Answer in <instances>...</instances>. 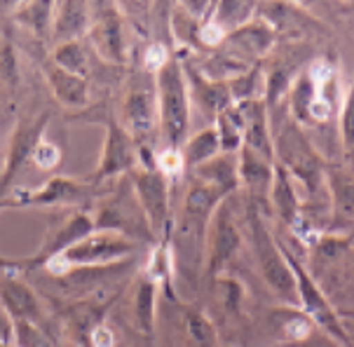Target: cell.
Returning a JSON list of instances; mask_svg holds the SVG:
<instances>
[{
	"mask_svg": "<svg viewBox=\"0 0 354 347\" xmlns=\"http://www.w3.org/2000/svg\"><path fill=\"white\" fill-rule=\"evenodd\" d=\"M331 193H333V207L340 218L354 216V181L343 171L331 174Z\"/></svg>",
	"mask_w": 354,
	"mask_h": 347,
	"instance_id": "83f0119b",
	"label": "cell"
},
{
	"mask_svg": "<svg viewBox=\"0 0 354 347\" xmlns=\"http://www.w3.org/2000/svg\"><path fill=\"white\" fill-rule=\"evenodd\" d=\"M136 167H139V146L124 131L120 120L108 118L104 148H101V158L97 169L92 174V181L104 183L118 176H129Z\"/></svg>",
	"mask_w": 354,
	"mask_h": 347,
	"instance_id": "ba28073f",
	"label": "cell"
},
{
	"mask_svg": "<svg viewBox=\"0 0 354 347\" xmlns=\"http://www.w3.org/2000/svg\"><path fill=\"white\" fill-rule=\"evenodd\" d=\"M45 80L52 89V97L71 111H80L89 106V82L87 77L66 73L52 62L45 64Z\"/></svg>",
	"mask_w": 354,
	"mask_h": 347,
	"instance_id": "ac0fdd59",
	"label": "cell"
},
{
	"mask_svg": "<svg viewBox=\"0 0 354 347\" xmlns=\"http://www.w3.org/2000/svg\"><path fill=\"white\" fill-rule=\"evenodd\" d=\"M47 124H50V115H47V113L33 120H19V122H17L15 134H12V141H10L8 162H5L3 171H0V200H5V193L10 190L17 174L33 160V151L38 148V143L43 141Z\"/></svg>",
	"mask_w": 354,
	"mask_h": 347,
	"instance_id": "9c48e42d",
	"label": "cell"
},
{
	"mask_svg": "<svg viewBox=\"0 0 354 347\" xmlns=\"http://www.w3.org/2000/svg\"><path fill=\"white\" fill-rule=\"evenodd\" d=\"M120 124L139 148H148L146 143L158 134L160 106L153 73L141 71V75L127 87V94L122 99V120H120Z\"/></svg>",
	"mask_w": 354,
	"mask_h": 347,
	"instance_id": "277c9868",
	"label": "cell"
},
{
	"mask_svg": "<svg viewBox=\"0 0 354 347\" xmlns=\"http://www.w3.org/2000/svg\"><path fill=\"white\" fill-rule=\"evenodd\" d=\"M54 66H59L66 73H73L77 77L89 75V47L85 40H71L64 45H54L52 59Z\"/></svg>",
	"mask_w": 354,
	"mask_h": 347,
	"instance_id": "603a6c76",
	"label": "cell"
},
{
	"mask_svg": "<svg viewBox=\"0 0 354 347\" xmlns=\"http://www.w3.org/2000/svg\"><path fill=\"white\" fill-rule=\"evenodd\" d=\"M254 12H256L254 3H214V15L209 17L227 35L237 31V28H242L244 24H249Z\"/></svg>",
	"mask_w": 354,
	"mask_h": 347,
	"instance_id": "484cf974",
	"label": "cell"
},
{
	"mask_svg": "<svg viewBox=\"0 0 354 347\" xmlns=\"http://www.w3.org/2000/svg\"><path fill=\"white\" fill-rule=\"evenodd\" d=\"M239 111H242V122H244V148L261 155L268 162H274V148L268 129L266 104L258 99L244 101V104H239Z\"/></svg>",
	"mask_w": 354,
	"mask_h": 347,
	"instance_id": "e0dca14e",
	"label": "cell"
},
{
	"mask_svg": "<svg viewBox=\"0 0 354 347\" xmlns=\"http://www.w3.org/2000/svg\"><path fill=\"white\" fill-rule=\"evenodd\" d=\"M281 254H284V259H286V263H289L293 277H296L298 296L303 298V305H305V310L310 312L312 319H317L324 328H328V331H331L333 336H338L340 340H347V336L343 333V326H340V321H338V317L333 315V310L328 308L326 301H324L322 291L317 289L315 282H312V279L308 277V272L303 270L301 263L293 259V256L286 249H281Z\"/></svg>",
	"mask_w": 354,
	"mask_h": 347,
	"instance_id": "7c38bea8",
	"label": "cell"
},
{
	"mask_svg": "<svg viewBox=\"0 0 354 347\" xmlns=\"http://www.w3.org/2000/svg\"><path fill=\"white\" fill-rule=\"evenodd\" d=\"M12 336H15V321H12V317L8 315V310L0 305V343H8Z\"/></svg>",
	"mask_w": 354,
	"mask_h": 347,
	"instance_id": "836d02e7",
	"label": "cell"
},
{
	"mask_svg": "<svg viewBox=\"0 0 354 347\" xmlns=\"http://www.w3.org/2000/svg\"><path fill=\"white\" fill-rule=\"evenodd\" d=\"M251 223H254V244H256L258 261H261L266 279L279 296H286V298L293 296V291H296V277H293L281 249H277V244L270 237V232L266 225H263V221L258 218V214H254Z\"/></svg>",
	"mask_w": 354,
	"mask_h": 347,
	"instance_id": "8fae6325",
	"label": "cell"
},
{
	"mask_svg": "<svg viewBox=\"0 0 354 347\" xmlns=\"http://www.w3.org/2000/svg\"><path fill=\"white\" fill-rule=\"evenodd\" d=\"M0 305L8 310L15 324H40L43 319V305L28 284L19 282L17 277H5L0 284Z\"/></svg>",
	"mask_w": 354,
	"mask_h": 347,
	"instance_id": "4fadbf2b",
	"label": "cell"
},
{
	"mask_svg": "<svg viewBox=\"0 0 354 347\" xmlns=\"http://www.w3.org/2000/svg\"><path fill=\"white\" fill-rule=\"evenodd\" d=\"M188 333L202 345L212 340V326L202 315H188Z\"/></svg>",
	"mask_w": 354,
	"mask_h": 347,
	"instance_id": "1f68e13d",
	"label": "cell"
},
{
	"mask_svg": "<svg viewBox=\"0 0 354 347\" xmlns=\"http://www.w3.org/2000/svg\"><path fill=\"white\" fill-rule=\"evenodd\" d=\"M89 21H92V3H77V0L54 3L50 38L57 45L71 43V40H82L87 38Z\"/></svg>",
	"mask_w": 354,
	"mask_h": 347,
	"instance_id": "5bb4252c",
	"label": "cell"
},
{
	"mask_svg": "<svg viewBox=\"0 0 354 347\" xmlns=\"http://www.w3.org/2000/svg\"><path fill=\"white\" fill-rule=\"evenodd\" d=\"M136 242L129 235H122L118 230H94L92 235L80 239L64 254L47 263V272L57 274V277H66L73 268H94V265H108L115 263L118 259L134 254Z\"/></svg>",
	"mask_w": 354,
	"mask_h": 347,
	"instance_id": "3957f363",
	"label": "cell"
},
{
	"mask_svg": "<svg viewBox=\"0 0 354 347\" xmlns=\"http://www.w3.org/2000/svg\"><path fill=\"white\" fill-rule=\"evenodd\" d=\"M160 106V134L167 151H181L190 129V92L185 82L183 62L171 57L155 73Z\"/></svg>",
	"mask_w": 354,
	"mask_h": 347,
	"instance_id": "6da1fadb",
	"label": "cell"
},
{
	"mask_svg": "<svg viewBox=\"0 0 354 347\" xmlns=\"http://www.w3.org/2000/svg\"><path fill=\"white\" fill-rule=\"evenodd\" d=\"M87 43L106 64L122 66L127 62V33H124V12L120 3H92Z\"/></svg>",
	"mask_w": 354,
	"mask_h": 347,
	"instance_id": "5b68a950",
	"label": "cell"
},
{
	"mask_svg": "<svg viewBox=\"0 0 354 347\" xmlns=\"http://www.w3.org/2000/svg\"><path fill=\"white\" fill-rule=\"evenodd\" d=\"M87 197V188L82 183L66 176H52L35 190H17L12 197L0 200V207H64L77 205Z\"/></svg>",
	"mask_w": 354,
	"mask_h": 347,
	"instance_id": "30bf717a",
	"label": "cell"
},
{
	"mask_svg": "<svg viewBox=\"0 0 354 347\" xmlns=\"http://www.w3.org/2000/svg\"><path fill=\"white\" fill-rule=\"evenodd\" d=\"M270 202L277 209V214L286 223H293L298 214V202L296 193H293L291 176L279 162H274L272 167V188H270Z\"/></svg>",
	"mask_w": 354,
	"mask_h": 347,
	"instance_id": "7402d4cb",
	"label": "cell"
},
{
	"mask_svg": "<svg viewBox=\"0 0 354 347\" xmlns=\"http://www.w3.org/2000/svg\"><path fill=\"white\" fill-rule=\"evenodd\" d=\"M183 73H185V82H188V92H193L195 101L200 104V109L204 113L218 118L225 109H230L235 104L230 92V82L209 80L200 68H193V66L185 62H183Z\"/></svg>",
	"mask_w": 354,
	"mask_h": 347,
	"instance_id": "9a60e30c",
	"label": "cell"
},
{
	"mask_svg": "<svg viewBox=\"0 0 354 347\" xmlns=\"http://www.w3.org/2000/svg\"><path fill=\"white\" fill-rule=\"evenodd\" d=\"M274 160L289 171V176L293 174L298 181L308 185L312 193L322 185V162L305 134L298 129V124L286 122L281 127L277 134V146H274Z\"/></svg>",
	"mask_w": 354,
	"mask_h": 347,
	"instance_id": "8992f818",
	"label": "cell"
},
{
	"mask_svg": "<svg viewBox=\"0 0 354 347\" xmlns=\"http://www.w3.org/2000/svg\"><path fill=\"white\" fill-rule=\"evenodd\" d=\"M134 317L136 324L143 333L151 336L153 326H155V282L151 277H143V282H139L134 293Z\"/></svg>",
	"mask_w": 354,
	"mask_h": 347,
	"instance_id": "4316f807",
	"label": "cell"
},
{
	"mask_svg": "<svg viewBox=\"0 0 354 347\" xmlns=\"http://www.w3.org/2000/svg\"><path fill=\"white\" fill-rule=\"evenodd\" d=\"M296 347H331V345L324 343V340H310V338H305V340H301V343H296Z\"/></svg>",
	"mask_w": 354,
	"mask_h": 347,
	"instance_id": "e575fe53",
	"label": "cell"
},
{
	"mask_svg": "<svg viewBox=\"0 0 354 347\" xmlns=\"http://www.w3.org/2000/svg\"><path fill=\"white\" fill-rule=\"evenodd\" d=\"M272 40H274V31L266 21H249L242 28L225 35V43L232 50H239L244 57H263L270 50Z\"/></svg>",
	"mask_w": 354,
	"mask_h": 347,
	"instance_id": "ffe728a7",
	"label": "cell"
},
{
	"mask_svg": "<svg viewBox=\"0 0 354 347\" xmlns=\"http://www.w3.org/2000/svg\"><path fill=\"white\" fill-rule=\"evenodd\" d=\"M221 153V141H218V131L216 127L202 129L200 134L188 136V141L183 143L181 148V158H183V167L188 169H197V167L212 162L214 158H218Z\"/></svg>",
	"mask_w": 354,
	"mask_h": 347,
	"instance_id": "44dd1931",
	"label": "cell"
},
{
	"mask_svg": "<svg viewBox=\"0 0 354 347\" xmlns=\"http://www.w3.org/2000/svg\"><path fill=\"white\" fill-rule=\"evenodd\" d=\"M209 232H212V259H209V263H212V270L216 272L235 256L239 247V232L235 218H232V209L225 200L216 207Z\"/></svg>",
	"mask_w": 354,
	"mask_h": 347,
	"instance_id": "2e32d148",
	"label": "cell"
},
{
	"mask_svg": "<svg viewBox=\"0 0 354 347\" xmlns=\"http://www.w3.org/2000/svg\"><path fill=\"white\" fill-rule=\"evenodd\" d=\"M171 59V55L167 52V47L162 43H153L148 45L146 55H143V71H148V73H158V71L165 66L167 62Z\"/></svg>",
	"mask_w": 354,
	"mask_h": 347,
	"instance_id": "4dcf8cb0",
	"label": "cell"
},
{
	"mask_svg": "<svg viewBox=\"0 0 354 347\" xmlns=\"http://www.w3.org/2000/svg\"><path fill=\"white\" fill-rule=\"evenodd\" d=\"M89 340H92V347H115V333L106 324L94 326L89 331Z\"/></svg>",
	"mask_w": 354,
	"mask_h": 347,
	"instance_id": "d6a6232c",
	"label": "cell"
},
{
	"mask_svg": "<svg viewBox=\"0 0 354 347\" xmlns=\"http://www.w3.org/2000/svg\"><path fill=\"white\" fill-rule=\"evenodd\" d=\"M54 3H19L15 5V19L26 26L35 38H50L52 35Z\"/></svg>",
	"mask_w": 354,
	"mask_h": 347,
	"instance_id": "cb8c5ba5",
	"label": "cell"
},
{
	"mask_svg": "<svg viewBox=\"0 0 354 347\" xmlns=\"http://www.w3.org/2000/svg\"><path fill=\"white\" fill-rule=\"evenodd\" d=\"M216 131H218L221 151L235 153L244 146V122H242V111L239 104H232L230 109H225L216 118Z\"/></svg>",
	"mask_w": 354,
	"mask_h": 347,
	"instance_id": "d4e9b609",
	"label": "cell"
},
{
	"mask_svg": "<svg viewBox=\"0 0 354 347\" xmlns=\"http://www.w3.org/2000/svg\"><path fill=\"white\" fill-rule=\"evenodd\" d=\"M131 190H134L136 205L148 223L153 237L167 239L169 225V176H165L155 160L151 158V148H139V167L129 174Z\"/></svg>",
	"mask_w": 354,
	"mask_h": 347,
	"instance_id": "7a4b0ae2",
	"label": "cell"
},
{
	"mask_svg": "<svg viewBox=\"0 0 354 347\" xmlns=\"http://www.w3.org/2000/svg\"><path fill=\"white\" fill-rule=\"evenodd\" d=\"M272 167L274 162H268L261 155H256L249 148H239V181L254 193L256 200H266L270 197V188H272Z\"/></svg>",
	"mask_w": 354,
	"mask_h": 347,
	"instance_id": "d6986e66",
	"label": "cell"
},
{
	"mask_svg": "<svg viewBox=\"0 0 354 347\" xmlns=\"http://www.w3.org/2000/svg\"><path fill=\"white\" fill-rule=\"evenodd\" d=\"M340 136L347 153H354V80L343 104V115H340Z\"/></svg>",
	"mask_w": 354,
	"mask_h": 347,
	"instance_id": "f1b7e54d",
	"label": "cell"
},
{
	"mask_svg": "<svg viewBox=\"0 0 354 347\" xmlns=\"http://www.w3.org/2000/svg\"><path fill=\"white\" fill-rule=\"evenodd\" d=\"M97 228V221L92 214L87 212H75L66 218V223H62V228L57 232H52L45 239V244L40 247V251L31 259H21V261H10V263H0L5 270L10 272V277H15V272L24 270H35V268H45L52 259H57L59 254H64L66 249H71L73 244H77L80 239H85L87 235H92Z\"/></svg>",
	"mask_w": 354,
	"mask_h": 347,
	"instance_id": "52a82bcc",
	"label": "cell"
},
{
	"mask_svg": "<svg viewBox=\"0 0 354 347\" xmlns=\"http://www.w3.org/2000/svg\"><path fill=\"white\" fill-rule=\"evenodd\" d=\"M0 347H12V345H8V343H0Z\"/></svg>",
	"mask_w": 354,
	"mask_h": 347,
	"instance_id": "d590c367",
	"label": "cell"
},
{
	"mask_svg": "<svg viewBox=\"0 0 354 347\" xmlns=\"http://www.w3.org/2000/svg\"><path fill=\"white\" fill-rule=\"evenodd\" d=\"M31 162L38 167V169H54L59 162H62V148L52 141H40L38 148L33 151V160Z\"/></svg>",
	"mask_w": 354,
	"mask_h": 347,
	"instance_id": "f546056e",
	"label": "cell"
}]
</instances>
